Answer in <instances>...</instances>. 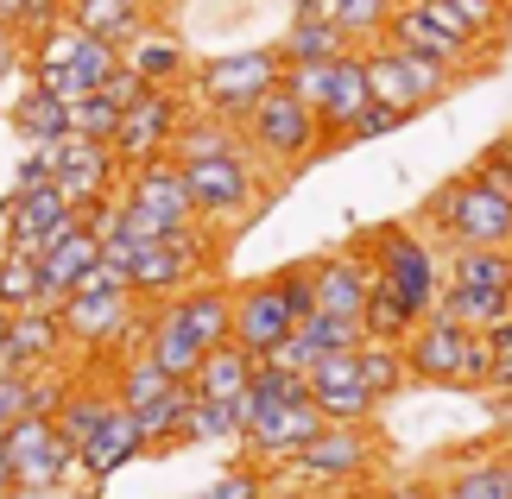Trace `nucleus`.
<instances>
[{"label":"nucleus","mask_w":512,"mask_h":499,"mask_svg":"<svg viewBox=\"0 0 512 499\" xmlns=\"http://www.w3.org/2000/svg\"><path fill=\"white\" fill-rule=\"evenodd\" d=\"M146 354L159 361L171 379H196V367H203V342L190 335L184 310H177V297H165V304H146Z\"/></svg>","instance_id":"23"},{"label":"nucleus","mask_w":512,"mask_h":499,"mask_svg":"<svg viewBox=\"0 0 512 499\" xmlns=\"http://www.w3.org/2000/svg\"><path fill=\"white\" fill-rule=\"evenodd\" d=\"M51 417H57V430H64V443H70V449H83L89 436L114 417V392H108V386H102V392H95V386H70V392H64V405H57Z\"/></svg>","instance_id":"39"},{"label":"nucleus","mask_w":512,"mask_h":499,"mask_svg":"<svg viewBox=\"0 0 512 499\" xmlns=\"http://www.w3.org/2000/svg\"><path fill=\"white\" fill-rule=\"evenodd\" d=\"M411 222L449 247H512V190L487 184L475 171H456L443 190L424 196Z\"/></svg>","instance_id":"1"},{"label":"nucleus","mask_w":512,"mask_h":499,"mask_svg":"<svg viewBox=\"0 0 512 499\" xmlns=\"http://www.w3.org/2000/svg\"><path fill=\"white\" fill-rule=\"evenodd\" d=\"M140 455H146V430H140V417L114 405L108 424L95 430L83 449H76V481H108V474H121L127 462H140Z\"/></svg>","instance_id":"22"},{"label":"nucleus","mask_w":512,"mask_h":499,"mask_svg":"<svg viewBox=\"0 0 512 499\" xmlns=\"http://www.w3.org/2000/svg\"><path fill=\"white\" fill-rule=\"evenodd\" d=\"M7 493H19V474H13V455H7V443H0V499Z\"/></svg>","instance_id":"57"},{"label":"nucleus","mask_w":512,"mask_h":499,"mask_svg":"<svg viewBox=\"0 0 512 499\" xmlns=\"http://www.w3.org/2000/svg\"><path fill=\"white\" fill-rule=\"evenodd\" d=\"M76 222H83V215L64 203L57 184H13V196H7V247H19V253L45 259Z\"/></svg>","instance_id":"14"},{"label":"nucleus","mask_w":512,"mask_h":499,"mask_svg":"<svg viewBox=\"0 0 512 499\" xmlns=\"http://www.w3.org/2000/svg\"><path fill=\"white\" fill-rule=\"evenodd\" d=\"M386 38L399 51H411V57H424V64H443L449 76H462V83H475V76H487L494 70V57H481L468 38H456L443 26V19H430L418 0H399V13H392V26H386Z\"/></svg>","instance_id":"13"},{"label":"nucleus","mask_w":512,"mask_h":499,"mask_svg":"<svg viewBox=\"0 0 512 499\" xmlns=\"http://www.w3.org/2000/svg\"><path fill=\"white\" fill-rule=\"evenodd\" d=\"M177 310H184V323H190V335L203 348L234 342V285H228L222 272H215V278H196L190 291H177Z\"/></svg>","instance_id":"24"},{"label":"nucleus","mask_w":512,"mask_h":499,"mask_svg":"<svg viewBox=\"0 0 512 499\" xmlns=\"http://www.w3.org/2000/svg\"><path fill=\"white\" fill-rule=\"evenodd\" d=\"M7 121H13V133L26 139V146H64L70 139V102H57V95H45L38 83H26L13 95Z\"/></svg>","instance_id":"27"},{"label":"nucleus","mask_w":512,"mask_h":499,"mask_svg":"<svg viewBox=\"0 0 512 499\" xmlns=\"http://www.w3.org/2000/svg\"><path fill=\"white\" fill-rule=\"evenodd\" d=\"M64 19H76V26H83L89 38H114L121 51H127L133 38L152 26V19H146L140 7H127V0H70Z\"/></svg>","instance_id":"36"},{"label":"nucleus","mask_w":512,"mask_h":499,"mask_svg":"<svg viewBox=\"0 0 512 499\" xmlns=\"http://www.w3.org/2000/svg\"><path fill=\"white\" fill-rule=\"evenodd\" d=\"M247 152L260 158V171L272 184H285V177H298V171H310L323 158L317 108H310L298 89H285V76H279V89L247 114Z\"/></svg>","instance_id":"2"},{"label":"nucleus","mask_w":512,"mask_h":499,"mask_svg":"<svg viewBox=\"0 0 512 499\" xmlns=\"http://www.w3.org/2000/svg\"><path fill=\"white\" fill-rule=\"evenodd\" d=\"M228 152H247V127L222 121V114L190 108V121H184V133H177V146H171L177 165H196V158H228Z\"/></svg>","instance_id":"33"},{"label":"nucleus","mask_w":512,"mask_h":499,"mask_svg":"<svg viewBox=\"0 0 512 499\" xmlns=\"http://www.w3.org/2000/svg\"><path fill=\"white\" fill-rule=\"evenodd\" d=\"M500 462H506V481H512V449H500Z\"/></svg>","instance_id":"61"},{"label":"nucleus","mask_w":512,"mask_h":499,"mask_svg":"<svg viewBox=\"0 0 512 499\" xmlns=\"http://www.w3.org/2000/svg\"><path fill=\"white\" fill-rule=\"evenodd\" d=\"M133 316H140V291H133L127 272L108 266V259H102V266H89L70 285V297L57 304V323H64L70 348H108Z\"/></svg>","instance_id":"7"},{"label":"nucleus","mask_w":512,"mask_h":499,"mask_svg":"<svg viewBox=\"0 0 512 499\" xmlns=\"http://www.w3.org/2000/svg\"><path fill=\"white\" fill-rule=\"evenodd\" d=\"M443 493H449V499H512V481H506L500 449L456 455V462L443 468Z\"/></svg>","instance_id":"32"},{"label":"nucleus","mask_w":512,"mask_h":499,"mask_svg":"<svg viewBox=\"0 0 512 499\" xmlns=\"http://www.w3.org/2000/svg\"><path fill=\"white\" fill-rule=\"evenodd\" d=\"M443 272H449V285L512 291V247H449Z\"/></svg>","instance_id":"37"},{"label":"nucleus","mask_w":512,"mask_h":499,"mask_svg":"<svg viewBox=\"0 0 512 499\" xmlns=\"http://www.w3.org/2000/svg\"><path fill=\"white\" fill-rule=\"evenodd\" d=\"M190 89L171 83V89H146L133 108H121V127H114V158L133 171V165H152V158H171L177 133L190 121Z\"/></svg>","instance_id":"11"},{"label":"nucleus","mask_w":512,"mask_h":499,"mask_svg":"<svg viewBox=\"0 0 512 499\" xmlns=\"http://www.w3.org/2000/svg\"><path fill=\"white\" fill-rule=\"evenodd\" d=\"M121 57H127V64L146 76V83H159V89H171V83H190V70H196V64H190V51L177 45V38L159 26V19H152V26H146L140 38H133V45H127Z\"/></svg>","instance_id":"28"},{"label":"nucleus","mask_w":512,"mask_h":499,"mask_svg":"<svg viewBox=\"0 0 512 499\" xmlns=\"http://www.w3.org/2000/svg\"><path fill=\"white\" fill-rule=\"evenodd\" d=\"M7 499H70L64 487H19V493H7Z\"/></svg>","instance_id":"60"},{"label":"nucleus","mask_w":512,"mask_h":499,"mask_svg":"<svg viewBox=\"0 0 512 499\" xmlns=\"http://www.w3.org/2000/svg\"><path fill=\"white\" fill-rule=\"evenodd\" d=\"M19 70H26V38H19L13 26H0V89H7Z\"/></svg>","instance_id":"54"},{"label":"nucleus","mask_w":512,"mask_h":499,"mask_svg":"<svg viewBox=\"0 0 512 499\" xmlns=\"http://www.w3.org/2000/svg\"><path fill=\"white\" fill-rule=\"evenodd\" d=\"M38 304H45V266H38V253L0 247V316L38 310Z\"/></svg>","instance_id":"38"},{"label":"nucleus","mask_w":512,"mask_h":499,"mask_svg":"<svg viewBox=\"0 0 512 499\" xmlns=\"http://www.w3.org/2000/svg\"><path fill=\"white\" fill-rule=\"evenodd\" d=\"M342 51H361V45H354L336 19H310V13H291V26L279 38L285 64H329V57H342Z\"/></svg>","instance_id":"29"},{"label":"nucleus","mask_w":512,"mask_h":499,"mask_svg":"<svg viewBox=\"0 0 512 499\" xmlns=\"http://www.w3.org/2000/svg\"><path fill=\"white\" fill-rule=\"evenodd\" d=\"M70 335L64 323H57V310H13L0 316V367L7 373H51L57 361H64Z\"/></svg>","instance_id":"17"},{"label":"nucleus","mask_w":512,"mask_h":499,"mask_svg":"<svg viewBox=\"0 0 512 499\" xmlns=\"http://www.w3.org/2000/svg\"><path fill=\"white\" fill-rule=\"evenodd\" d=\"M38 266H45V310H57V304L70 297L76 278H83L89 266H102V241H95V228H89V222H76L64 241H57L45 259H38Z\"/></svg>","instance_id":"26"},{"label":"nucleus","mask_w":512,"mask_h":499,"mask_svg":"<svg viewBox=\"0 0 512 499\" xmlns=\"http://www.w3.org/2000/svg\"><path fill=\"white\" fill-rule=\"evenodd\" d=\"M253 367H260V361H253L241 342H222V348H209V354H203V367H196L190 386L203 392V398H215V405H234V398L247 392Z\"/></svg>","instance_id":"34"},{"label":"nucleus","mask_w":512,"mask_h":499,"mask_svg":"<svg viewBox=\"0 0 512 499\" xmlns=\"http://www.w3.org/2000/svg\"><path fill=\"white\" fill-rule=\"evenodd\" d=\"M405 367L411 386H468L487 392V373H494V354H487V335L456 323V316L430 310L418 329L405 335Z\"/></svg>","instance_id":"4"},{"label":"nucleus","mask_w":512,"mask_h":499,"mask_svg":"<svg viewBox=\"0 0 512 499\" xmlns=\"http://www.w3.org/2000/svg\"><path fill=\"white\" fill-rule=\"evenodd\" d=\"M266 499H298V493H266Z\"/></svg>","instance_id":"62"},{"label":"nucleus","mask_w":512,"mask_h":499,"mask_svg":"<svg viewBox=\"0 0 512 499\" xmlns=\"http://www.w3.org/2000/svg\"><path fill=\"white\" fill-rule=\"evenodd\" d=\"M304 329L317 335L323 354H348V348L367 342V335H361V316H329V310H317V316H304Z\"/></svg>","instance_id":"46"},{"label":"nucleus","mask_w":512,"mask_h":499,"mask_svg":"<svg viewBox=\"0 0 512 499\" xmlns=\"http://www.w3.org/2000/svg\"><path fill=\"white\" fill-rule=\"evenodd\" d=\"M373 462H380V436H373V424H323L279 468L291 474V481H304V487H367Z\"/></svg>","instance_id":"9"},{"label":"nucleus","mask_w":512,"mask_h":499,"mask_svg":"<svg viewBox=\"0 0 512 499\" xmlns=\"http://www.w3.org/2000/svg\"><path fill=\"white\" fill-rule=\"evenodd\" d=\"M121 203H127V228L146 234V241H165V234L190 228V190H184V165L177 158H152V165H133L121 177Z\"/></svg>","instance_id":"10"},{"label":"nucleus","mask_w":512,"mask_h":499,"mask_svg":"<svg viewBox=\"0 0 512 499\" xmlns=\"http://www.w3.org/2000/svg\"><path fill=\"white\" fill-rule=\"evenodd\" d=\"M146 89H159V83H146V76H140V70H133V64H127V57H121V70H114V76H108V83H102V95H108V102H114V108H133V102H140V95H146Z\"/></svg>","instance_id":"52"},{"label":"nucleus","mask_w":512,"mask_h":499,"mask_svg":"<svg viewBox=\"0 0 512 499\" xmlns=\"http://www.w3.org/2000/svg\"><path fill=\"white\" fill-rule=\"evenodd\" d=\"M0 443H7V455H13L19 487H70L76 481V449L64 443L57 417L26 411V417H13V424L0 430Z\"/></svg>","instance_id":"12"},{"label":"nucleus","mask_w":512,"mask_h":499,"mask_svg":"<svg viewBox=\"0 0 512 499\" xmlns=\"http://www.w3.org/2000/svg\"><path fill=\"white\" fill-rule=\"evenodd\" d=\"M177 386V379L159 367V361H152V354H127V361H114V373H108V392H114V405H121V411H133V417H140V411H152V405H159V398Z\"/></svg>","instance_id":"30"},{"label":"nucleus","mask_w":512,"mask_h":499,"mask_svg":"<svg viewBox=\"0 0 512 499\" xmlns=\"http://www.w3.org/2000/svg\"><path fill=\"white\" fill-rule=\"evenodd\" d=\"M177 443H209V449H241L247 443V417L241 405H215V398L196 392L184 424H177Z\"/></svg>","instance_id":"31"},{"label":"nucleus","mask_w":512,"mask_h":499,"mask_svg":"<svg viewBox=\"0 0 512 499\" xmlns=\"http://www.w3.org/2000/svg\"><path fill=\"white\" fill-rule=\"evenodd\" d=\"M285 76V57L279 45H247V51H222V57H203V64L190 70V102L203 114H222V121L247 127V114L266 102L272 89H279Z\"/></svg>","instance_id":"3"},{"label":"nucleus","mask_w":512,"mask_h":499,"mask_svg":"<svg viewBox=\"0 0 512 499\" xmlns=\"http://www.w3.org/2000/svg\"><path fill=\"white\" fill-rule=\"evenodd\" d=\"M114 127H121V108H114L102 89L83 95V102H70V139H102V146H114Z\"/></svg>","instance_id":"43"},{"label":"nucleus","mask_w":512,"mask_h":499,"mask_svg":"<svg viewBox=\"0 0 512 499\" xmlns=\"http://www.w3.org/2000/svg\"><path fill=\"white\" fill-rule=\"evenodd\" d=\"M51 177H57V146H26L13 184H51Z\"/></svg>","instance_id":"53"},{"label":"nucleus","mask_w":512,"mask_h":499,"mask_svg":"<svg viewBox=\"0 0 512 499\" xmlns=\"http://www.w3.org/2000/svg\"><path fill=\"white\" fill-rule=\"evenodd\" d=\"M468 171L487 177V184H500V190H512V133H506V139H494V146H487Z\"/></svg>","instance_id":"51"},{"label":"nucleus","mask_w":512,"mask_h":499,"mask_svg":"<svg viewBox=\"0 0 512 499\" xmlns=\"http://www.w3.org/2000/svg\"><path fill=\"white\" fill-rule=\"evenodd\" d=\"M121 177H127V165L114 158V146H102V139H64V146H57V177L51 184L64 190V203L76 215L108 203V196L121 190Z\"/></svg>","instance_id":"15"},{"label":"nucleus","mask_w":512,"mask_h":499,"mask_svg":"<svg viewBox=\"0 0 512 499\" xmlns=\"http://www.w3.org/2000/svg\"><path fill=\"white\" fill-rule=\"evenodd\" d=\"M323 430V411L310 405V398H291V405H260L247 417V462H260V468H272V462H291L310 436Z\"/></svg>","instance_id":"18"},{"label":"nucleus","mask_w":512,"mask_h":499,"mask_svg":"<svg viewBox=\"0 0 512 499\" xmlns=\"http://www.w3.org/2000/svg\"><path fill=\"white\" fill-rule=\"evenodd\" d=\"M418 323H424V316L411 310L392 285H373V291H367V304H361V335H367V342H380V348H405V335L418 329ZM367 342H361V348H367Z\"/></svg>","instance_id":"35"},{"label":"nucleus","mask_w":512,"mask_h":499,"mask_svg":"<svg viewBox=\"0 0 512 499\" xmlns=\"http://www.w3.org/2000/svg\"><path fill=\"white\" fill-rule=\"evenodd\" d=\"M367 102H373L367 57H361V51H342V57H336V83H329V102L317 108V121H323V158L348 146V127L361 121Z\"/></svg>","instance_id":"21"},{"label":"nucleus","mask_w":512,"mask_h":499,"mask_svg":"<svg viewBox=\"0 0 512 499\" xmlns=\"http://www.w3.org/2000/svg\"><path fill=\"white\" fill-rule=\"evenodd\" d=\"M291 13H310V19H336V0H291Z\"/></svg>","instance_id":"56"},{"label":"nucleus","mask_w":512,"mask_h":499,"mask_svg":"<svg viewBox=\"0 0 512 499\" xmlns=\"http://www.w3.org/2000/svg\"><path fill=\"white\" fill-rule=\"evenodd\" d=\"M0 26H13V32L26 26V0H0Z\"/></svg>","instance_id":"58"},{"label":"nucleus","mask_w":512,"mask_h":499,"mask_svg":"<svg viewBox=\"0 0 512 499\" xmlns=\"http://www.w3.org/2000/svg\"><path fill=\"white\" fill-rule=\"evenodd\" d=\"M291 329H298V316L285 310V297H279V285H272V272H266V278H247V285H234V342H241L253 361H266V354L279 348Z\"/></svg>","instance_id":"19"},{"label":"nucleus","mask_w":512,"mask_h":499,"mask_svg":"<svg viewBox=\"0 0 512 499\" xmlns=\"http://www.w3.org/2000/svg\"><path fill=\"white\" fill-rule=\"evenodd\" d=\"M272 493V474L260 462H241V468H228V474H215V481L196 493V499H266Z\"/></svg>","instance_id":"44"},{"label":"nucleus","mask_w":512,"mask_h":499,"mask_svg":"<svg viewBox=\"0 0 512 499\" xmlns=\"http://www.w3.org/2000/svg\"><path fill=\"white\" fill-rule=\"evenodd\" d=\"M310 285H317V310L329 316H361L367 291L380 285L367 247H336V253H317L310 259Z\"/></svg>","instance_id":"20"},{"label":"nucleus","mask_w":512,"mask_h":499,"mask_svg":"<svg viewBox=\"0 0 512 499\" xmlns=\"http://www.w3.org/2000/svg\"><path fill=\"white\" fill-rule=\"evenodd\" d=\"M373 499H449V493H443V481H424V474H411V481H392V487H380Z\"/></svg>","instance_id":"55"},{"label":"nucleus","mask_w":512,"mask_h":499,"mask_svg":"<svg viewBox=\"0 0 512 499\" xmlns=\"http://www.w3.org/2000/svg\"><path fill=\"white\" fill-rule=\"evenodd\" d=\"M399 0H336V26L354 38V45H380Z\"/></svg>","instance_id":"42"},{"label":"nucleus","mask_w":512,"mask_h":499,"mask_svg":"<svg viewBox=\"0 0 512 499\" xmlns=\"http://www.w3.org/2000/svg\"><path fill=\"white\" fill-rule=\"evenodd\" d=\"M38 405V373H7L0 367V430L13 424V417H26Z\"/></svg>","instance_id":"47"},{"label":"nucleus","mask_w":512,"mask_h":499,"mask_svg":"<svg viewBox=\"0 0 512 499\" xmlns=\"http://www.w3.org/2000/svg\"><path fill=\"white\" fill-rule=\"evenodd\" d=\"M361 379H367V392L380 398V405H392V398L411 386L405 348H380V342H367V348H361Z\"/></svg>","instance_id":"41"},{"label":"nucleus","mask_w":512,"mask_h":499,"mask_svg":"<svg viewBox=\"0 0 512 499\" xmlns=\"http://www.w3.org/2000/svg\"><path fill=\"white\" fill-rule=\"evenodd\" d=\"M430 19H443L456 38H468L481 57H494L500 32H506V0H418Z\"/></svg>","instance_id":"25"},{"label":"nucleus","mask_w":512,"mask_h":499,"mask_svg":"<svg viewBox=\"0 0 512 499\" xmlns=\"http://www.w3.org/2000/svg\"><path fill=\"white\" fill-rule=\"evenodd\" d=\"M127 7H140V13H146V19H165V13H171V7H177V0H127Z\"/></svg>","instance_id":"59"},{"label":"nucleus","mask_w":512,"mask_h":499,"mask_svg":"<svg viewBox=\"0 0 512 499\" xmlns=\"http://www.w3.org/2000/svg\"><path fill=\"white\" fill-rule=\"evenodd\" d=\"M184 190H190L196 222L234 234L241 222L260 215V203L279 184L260 171V158H253V152H228V158H196V165H184Z\"/></svg>","instance_id":"5"},{"label":"nucleus","mask_w":512,"mask_h":499,"mask_svg":"<svg viewBox=\"0 0 512 499\" xmlns=\"http://www.w3.org/2000/svg\"><path fill=\"white\" fill-rule=\"evenodd\" d=\"M310 405L323 411V424H373V417H380V398H373L367 379H361V348L323 354V361L310 367Z\"/></svg>","instance_id":"16"},{"label":"nucleus","mask_w":512,"mask_h":499,"mask_svg":"<svg viewBox=\"0 0 512 499\" xmlns=\"http://www.w3.org/2000/svg\"><path fill=\"white\" fill-rule=\"evenodd\" d=\"M367 57V83H373V102L399 108L405 121H418V114H430L437 102H449V95L462 89V76H449L443 64H424V57L399 51L392 38H380V45H361Z\"/></svg>","instance_id":"8"},{"label":"nucleus","mask_w":512,"mask_h":499,"mask_svg":"<svg viewBox=\"0 0 512 499\" xmlns=\"http://www.w3.org/2000/svg\"><path fill=\"white\" fill-rule=\"evenodd\" d=\"M399 127H411L399 108H386V102H367V108H361V121L348 127V146H367V139H386V133H399Z\"/></svg>","instance_id":"49"},{"label":"nucleus","mask_w":512,"mask_h":499,"mask_svg":"<svg viewBox=\"0 0 512 499\" xmlns=\"http://www.w3.org/2000/svg\"><path fill=\"white\" fill-rule=\"evenodd\" d=\"M367 259H373V272H380V285H392L418 316H430V310L443 304L449 272H443V259L430 253V234H424L418 222H386V228H373V234H367Z\"/></svg>","instance_id":"6"},{"label":"nucleus","mask_w":512,"mask_h":499,"mask_svg":"<svg viewBox=\"0 0 512 499\" xmlns=\"http://www.w3.org/2000/svg\"><path fill=\"white\" fill-rule=\"evenodd\" d=\"M487 335V354H494V373H487V392H512V316L494 329H481Z\"/></svg>","instance_id":"50"},{"label":"nucleus","mask_w":512,"mask_h":499,"mask_svg":"<svg viewBox=\"0 0 512 499\" xmlns=\"http://www.w3.org/2000/svg\"><path fill=\"white\" fill-rule=\"evenodd\" d=\"M272 285H279V297H285V310L298 316H317V285H310V259H291V266H279L272 272Z\"/></svg>","instance_id":"45"},{"label":"nucleus","mask_w":512,"mask_h":499,"mask_svg":"<svg viewBox=\"0 0 512 499\" xmlns=\"http://www.w3.org/2000/svg\"><path fill=\"white\" fill-rule=\"evenodd\" d=\"M329 83H336V57L329 64H285V89H298L310 108L329 102Z\"/></svg>","instance_id":"48"},{"label":"nucleus","mask_w":512,"mask_h":499,"mask_svg":"<svg viewBox=\"0 0 512 499\" xmlns=\"http://www.w3.org/2000/svg\"><path fill=\"white\" fill-rule=\"evenodd\" d=\"M506 449H512V430H506Z\"/></svg>","instance_id":"63"},{"label":"nucleus","mask_w":512,"mask_h":499,"mask_svg":"<svg viewBox=\"0 0 512 499\" xmlns=\"http://www.w3.org/2000/svg\"><path fill=\"white\" fill-rule=\"evenodd\" d=\"M443 316H456L468 329H494L512 316V291H475V285H443Z\"/></svg>","instance_id":"40"}]
</instances>
